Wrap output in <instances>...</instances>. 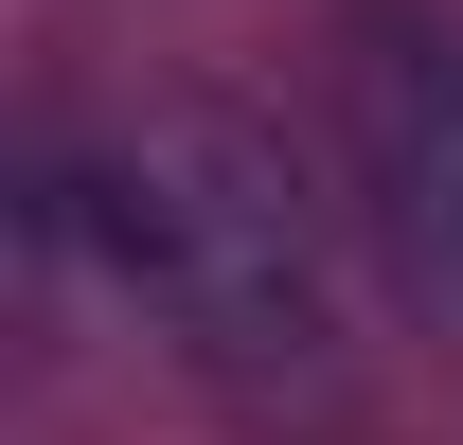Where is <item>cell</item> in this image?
I'll return each instance as SVG.
<instances>
[{"instance_id": "obj_1", "label": "cell", "mask_w": 463, "mask_h": 445, "mask_svg": "<svg viewBox=\"0 0 463 445\" xmlns=\"http://www.w3.org/2000/svg\"><path fill=\"white\" fill-rule=\"evenodd\" d=\"M71 214H90V250H108V285L143 303V338H161L196 392H232V410H286V392H339V250H321V214H303V178L268 125L232 108H143L108 143V161L71 178Z\"/></svg>"}, {"instance_id": "obj_2", "label": "cell", "mask_w": 463, "mask_h": 445, "mask_svg": "<svg viewBox=\"0 0 463 445\" xmlns=\"http://www.w3.org/2000/svg\"><path fill=\"white\" fill-rule=\"evenodd\" d=\"M321 125H339L374 268L463 338V18L446 0H356L339 54H321Z\"/></svg>"}]
</instances>
